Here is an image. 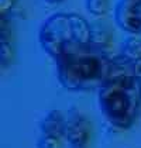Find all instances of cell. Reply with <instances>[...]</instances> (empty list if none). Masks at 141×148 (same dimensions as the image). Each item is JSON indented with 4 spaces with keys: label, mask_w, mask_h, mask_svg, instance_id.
Segmentation results:
<instances>
[{
    "label": "cell",
    "mask_w": 141,
    "mask_h": 148,
    "mask_svg": "<svg viewBox=\"0 0 141 148\" xmlns=\"http://www.w3.org/2000/svg\"><path fill=\"white\" fill-rule=\"evenodd\" d=\"M114 21L131 35L141 34V0H118L114 7Z\"/></svg>",
    "instance_id": "cell-5"
},
{
    "label": "cell",
    "mask_w": 141,
    "mask_h": 148,
    "mask_svg": "<svg viewBox=\"0 0 141 148\" xmlns=\"http://www.w3.org/2000/svg\"><path fill=\"white\" fill-rule=\"evenodd\" d=\"M37 148H61V140L42 134V137L37 143Z\"/></svg>",
    "instance_id": "cell-11"
},
{
    "label": "cell",
    "mask_w": 141,
    "mask_h": 148,
    "mask_svg": "<svg viewBox=\"0 0 141 148\" xmlns=\"http://www.w3.org/2000/svg\"><path fill=\"white\" fill-rule=\"evenodd\" d=\"M141 103V83L134 75H110L99 89V107L105 119L117 128H130Z\"/></svg>",
    "instance_id": "cell-2"
},
{
    "label": "cell",
    "mask_w": 141,
    "mask_h": 148,
    "mask_svg": "<svg viewBox=\"0 0 141 148\" xmlns=\"http://www.w3.org/2000/svg\"><path fill=\"white\" fill-rule=\"evenodd\" d=\"M86 7L90 14L100 17L109 10V0H86Z\"/></svg>",
    "instance_id": "cell-9"
},
{
    "label": "cell",
    "mask_w": 141,
    "mask_h": 148,
    "mask_svg": "<svg viewBox=\"0 0 141 148\" xmlns=\"http://www.w3.org/2000/svg\"><path fill=\"white\" fill-rule=\"evenodd\" d=\"M47 3H49V4H58V3H62L64 0H45Z\"/></svg>",
    "instance_id": "cell-14"
},
{
    "label": "cell",
    "mask_w": 141,
    "mask_h": 148,
    "mask_svg": "<svg viewBox=\"0 0 141 148\" xmlns=\"http://www.w3.org/2000/svg\"><path fill=\"white\" fill-rule=\"evenodd\" d=\"M65 138L70 148H88L90 138V123L78 107H70L66 113Z\"/></svg>",
    "instance_id": "cell-4"
},
{
    "label": "cell",
    "mask_w": 141,
    "mask_h": 148,
    "mask_svg": "<svg viewBox=\"0 0 141 148\" xmlns=\"http://www.w3.org/2000/svg\"><path fill=\"white\" fill-rule=\"evenodd\" d=\"M121 54L131 61L141 59V38L136 35L127 37L121 42Z\"/></svg>",
    "instance_id": "cell-7"
},
{
    "label": "cell",
    "mask_w": 141,
    "mask_h": 148,
    "mask_svg": "<svg viewBox=\"0 0 141 148\" xmlns=\"http://www.w3.org/2000/svg\"><path fill=\"white\" fill-rule=\"evenodd\" d=\"M134 75L141 79V59H137L134 61Z\"/></svg>",
    "instance_id": "cell-13"
},
{
    "label": "cell",
    "mask_w": 141,
    "mask_h": 148,
    "mask_svg": "<svg viewBox=\"0 0 141 148\" xmlns=\"http://www.w3.org/2000/svg\"><path fill=\"white\" fill-rule=\"evenodd\" d=\"M40 44L49 57H59L62 49L72 41H76L73 27V13H57L45 20L40 28Z\"/></svg>",
    "instance_id": "cell-3"
},
{
    "label": "cell",
    "mask_w": 141,
    "mask_h": 148,
    "mask_svg": "<svg viewBox=\"0 0 141 148\" xmlns=\"http://www.w3.org/2000/svg\"><path fill=\"white\" fill-rule=\"evenodd\" d=\"M140 83H141V79H140Z\"/></svg>",
    "instance_id": "cell-15"
},
{
    "label": "cell",
    "mask_w": 141,
    "mask_h": 148,
    "mask_svg": "<svg viewBox=\"0 0 141 148\" xmlns=\"http://www.w3.org/2000/svg\"><path fill=\"white\" fill-rule=\"evenodd\" d=\"M13 48L10 45V41H1L0 44V59H1V65L7 66L10 65L13 61Z\"/></svg>",
    "instance_id": "cell-10"
},
{
    "label": "cell",
    "mask_w": 141,
    "mask_h": 148,
    "mask_svg": "<svg viewBox=\"0 0 141 148\" xmlns=\"http://www.w3.org/2000/svg\"><path fill=\"white\" fill-rule=\"evenodd\" d=\"M16 0H0V12H1V17H6L10 10L14 7Z\"/></svg>",
    "instance_id": "cell-12"
},
{
    "label": "cell",
    "mask_w": 141,
    "mask_h": 148,
    "mask_svg": "<svg viewBox=\"0 0 141 148\" xmlns=\"http://www.w3.org/2000/svg\"><path fill=\"white\" fill-rule=\"evenodd\" d=\"M55 61L61 85L72 92L100 89L113 68V58L105 48L78 41L69 42Z\"/></svg>",
    "instance_id": "cell-1"
},
{
    "label": "cell",
    "mask_w": 141,
    "mask_h": 148,
    "mask_svg": "<svg viewBox=\"0 0 141 148\" xmlns=\"http://www.w3.org/2000/svg\"><path fill=\"white\" fill-rule=\"evenodd\" d=\"M110 40V33L103 24H94L92 25V44L105 48V45Z\"/></svg>",
    "instance_id": "cell-8"
},
{
    "label": "cell",
    "mask_w": 141,
    "mask_h": 148,
    "mask_svg": "<svg viewBox=\"0 0 141 148\" xmlns=\"http://www.w3.org/2000/svg\"><path fill=\"white\" fill-rule=\"evenodd\" d=\"M41 131L44 136L64 138L66 133V117L58 109L49 110L41 120Z\"/></svg>",
    "instance_id": "cell-6"
}]
</instances>
